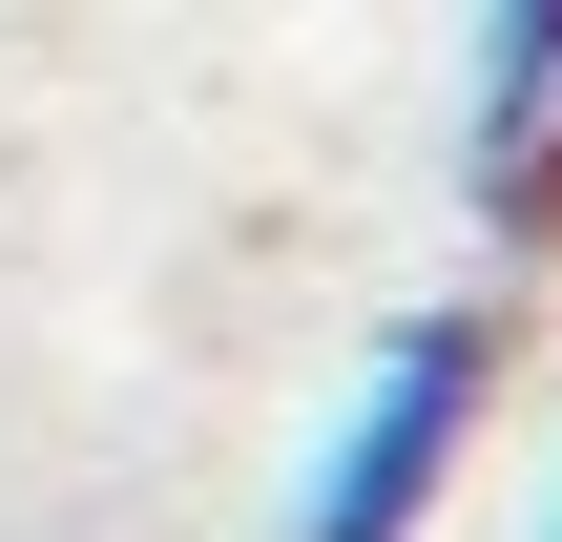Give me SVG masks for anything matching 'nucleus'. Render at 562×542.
I'll return each instance as SVG.
<instances>
[{
    "mask_svg": "<svg viewBox=\"0 0 562 542\" xmlns=\"http://www.w3.org/2000/svg\"><path fill=\"white\" fill-rule=\"evenodd\" d=\"M480 397H501V334H480V313H396L375 376L334 397V439H313V480H292L271 542H417L438 480H459V439H480Z\"/></svg>",
    "mask_w": 562,
    "mask_h": 542,
    "instance_id": "1",
    "label": "nucleus"
},
{
    "mask_svg": "<svg viewBox=\"0 0 562 542\" xmlns=\"http://www.w3.org/2000/svg\"><path fill=\"white\" fill-rule=\"evenodd\" d=\"M480 209H562V0H480Z\"/></svg>",
    "mask_w": 562,
    "mask_h": 542,
    "instance_id": "2",
    "label": "nucleus"
},
{
    "mask_svg": "<svg viewBox=\"0 0 562 542\" xmlns=\"http://www.w3.org/2000/svg\"><path fill=\"white\" fill-rule=\"evenodd\" d=\"M542 542H562V501H542Z\"/></svg>",
    "mask_w": 562,
    "mask_h": 542,
    "instance_id": "3",
    "label": "nucleus"
}]
</instances>
